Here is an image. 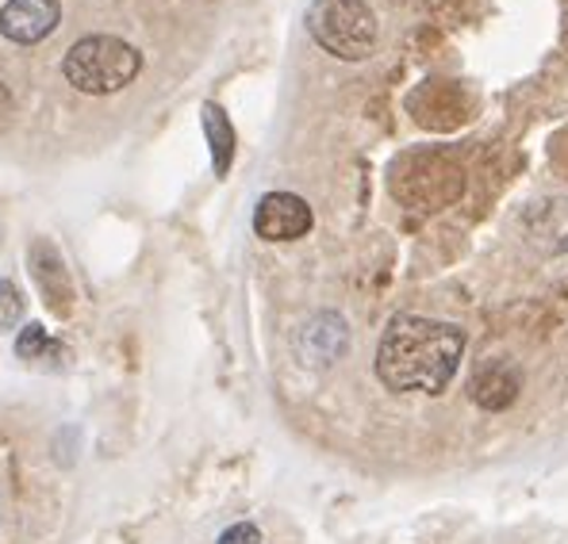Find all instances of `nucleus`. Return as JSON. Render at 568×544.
Listing matches in <instances>:
<instances>
[{
	"label": "nucleus",
	"mask_w": 568,
	"mask_h": 544,
	"mask_svg": "<svg viewBox=\"0 0 568 544\" xmlns=\"http://www.w3.org/2000/svg\"><path fill=\"white\" fill-rule=\"evenodd\" d=\"M465 353V330L426 315H396L381 333L377 380L396 396L423 391L442 396L457 376Z\"/></svg>",
	"instance_id": "f257e3e1"
},
{
	"label": "nucleus",
	"mask_w": 568,
	"mask_h": 544,
	"mask_svg": "<svg viewBox=\"0 0 568 544\" xmlns=\"http://www.w3.org/2000/svg\"><path fill=\"white\" fill-rule=\"evenodd\" d=\"M142 70V54L115 35H85L70 47L62 73L85 96H112L128 89Z\"/></svg>",
	"instance_id": "f03ea898"
},
{
	"label": "nucleus",
	"mask_w": 568,
	"mask_h": 544,
	"mask_svg": "<svg viewBox=\"0 0 568 544\" xmlns=\"http://www.w3.org/2000/svg\"><path fill=\"white\" fill-rule=\"evenodd\" d=\"M307 31L342 62H365L377 47V16L365 0H312Z\"/></svg>",
	"instance_id": "7ed1b4c3"
},
{
	"label": "nucleus",
	"mask_w": 568,
	"mask_h": 544,
	"mask_svg": "<svg viewBox=\"0 0 568 544\" xmlns=\"http://www.w3.org/2000/svg\"><path fill=\"white\" fill-rule=\"evenodd\" d=\"M465 188V173L454 157L438 154V150H415L404 154L392 165V192L404 199L407 207H423V212H438L449 207Z\"/></svg>",
	"instance_id": "20e7f679"
},
{
	"label": "nucleus",
	"mask_w": 568,
	"mask_h": 544,
	"mask_svg": "<svg viewBox=\"0 0 568 544\" xmlns=\"http://www.w3.org/2000/svg\"><path fill=\"white\" fill-rule=\"evenodd\" d=\"M312 207L296 192H265L254 207V230L265 242H296L312 230Z\"/></svg>",
	"instance_id": "39448f33"
},
{
	"label": "nucleus",
	"mask_w": 568,
	"mask_h": 544,
	"mask_svg": "<svg viewBox=\"0 0 568 544\" xmlns=\"http://www.w3.org/2000/svg\"><path fill=\"white\" fill-rule=\"evenodd\" d=\"M62 20L58 0H4L0 4V35L20 47L43 43Z\"/></svg>",
	"instance_id": "423d86ee"
},
{
	"label": "nucleus",
	"mask_w": 568,
	"mask_h": 544,
	"mask_svg": "<svg viewBox=\"0 0 568 544\" xmlns=\"http://www.w3.org/2000/svg\"><path fill=\"white\" fill-rule=\"evenodd\" d=\"M523 238L534 254L557 257L568 249V196H554L534 204L523 215Z\"/></svg>",
	"instance_id": "0eeeda50"
},
{
	"label": "nucleus",
	"mask_w": 568,
	"mask_h": 544,
	"mask_svg": "<svg viewBox=\"0 0 568 544\" xmlns=\"http://www.w3.org/2000/svg\"><path fill=\"white\" fill-rule=\"evenodd\" d=\"M31 261V276H36L39 291H43L47 307L54 315H70L73 307V284H70V273H65V261L47 238H39L28 254Z\"/></svg>",
	"instance_id": "6e6552de"
},
{
	"label": "nucleus",
	"mask_w": 568,
	"mask_h": 544,
	"mask_svg": "<svg viewBox=\"0 0 568 544\" xmlns=\"http://www.w3.org/2000/svg\"><path fill=\"white\" fill-rule=\"evenodd\" d=\"M519 388H523L519 368L507 365V361H488L473 376L469 399L484 410H507L515 399H519Z\"/></svg>",
	"instance_id": "1a4fd4ad"
},
{
	"label": "nucleus",
	"mask_w": 568,
	"mask_h": 544,
	"mask_svg": "<svg viewBox=\"0 0 568 544\" xmlns=\"http://www.w3.org/2000/svg\"><path fill=\"white\" fill-rule=\"evenodd\" d=\"M200 123H204L207 146H212L215 177H227L231 162H235V127H231L227 112H223L220 104H204V112H200Z\"/></svg>",
	"instance_id": "9d476101"
},
{
	"label": "nucleus",
	"mask_w": 568,
	"mask_h": 544,
	"mask_svg": "<svg viewBox=\"0 0 568 544\" xmlns=\"http://www.w3.org/2000/svg\"><path fill=\"white\" fill-rule=\"evenodd\" d=\"M16 357L28 361V365H36V368H50V372H58V368H65L70 349H65L62 341L50 338L39 322H31V326H23V333L16 338Z\"/></svg>",
	"instance_id": "9b49d317"
},
{
	"label": "nucleus",
	"mask_w": 568,
	"mask_h": 544,
	"mask_svg": "<svg viewBox=\"0 0 568 544\" xmlns=\"http://www.w3.org/2000/svg\"><path fill=\"white\" fill-rule=\"evenodd\" d=\"M23 318V299L12 280H0V330H12Z\"/></svg>",
	"instance_id": "f8f14e48"
},
{
	"label": "nucleus",
	"mask_w": 568,
	"mask_h": 544,
	"mask_svg": "<svg viewBox=\"0 0 568 544\" xmlns=\"http://www.w3.org/2000/svg\"><path fill=\"white\" fill-rule=\"evenodd\" d=\"M215 544H262V533H257V525L239 522V525H231V530L223 533Z\"/></svg>",
	"instance_id": "ddd939ff"
},
{
	"label": "nucleus",
	"mask_w": 568,
	"mask_h": 544,
	"mask_svg": "<svg viewBox=\"0 0 568 544\" xmlns=\"http://www.w3.org/2000/svg\"><path fill=\"white\" fill-rule=\"evenodd\" d=\"M12 112H16V104H12V92L4 89V81H0V131L12 123Z\"/></svg>",
	"instance_id": "4468645a"
}]
</instances>
